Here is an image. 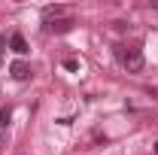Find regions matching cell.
I'll return each mask as SVG.
<instances>
[{"label": "cell", "mask_w": 158, "mask_h": 155, "mask_svg": "<svg viewBox=\"0 0 158 155\" xmlns=\"http://www.w3.org/2000/svg\"><path fill=\"white\" fill-rule=\"evenodd\" d=\"M0 64H3V55H0Z\"/></svg>", "instance_id": "cell-9"}, {"label": "cell", "mask_w": 158, "mask_h": 155, "mask_svg": "<svg viewBox=\"0 0 158 155\" xmlns=\"http://www.w3.org/2000/svg\"><path fill=\"white\" fill-rule=\"evenodd\" d=\"M9 70H12V76L19 79V82H24V79H31V64H24V61H15V64H12Z\"/></svg>", "instance_id": "cell-2"}, {"label": "cell", "mask_w": 158, "mask_h": 155, "mask_svg": "<svg viewBox=\"0 0 158 155\" xmlns=\"http://www.w3.org/2000/svg\"><path fill=\"white\" fill-rule=\"evenodd\" d=\"M9 46H12V52H15V55H27V43H24L21 34H12V37H9Z\"/></svg>", "instance_id": "cell-5"}, {"label": "cell", "mask_w": 158, "mask_h": 155, "mask_svg": "<svg viewBox=\"0 0 158 155\" xmlns=\"http://www.w3.org/2000/svg\"><path fill=\"white\" fill-rule=\"evenodd\" d=\"M64 67H67V70H76L79 61H76V58H67V61H64Z\"/></svg>", "instance_id": "cell-7"}, {"label": "cell", "mask_w": 158, "mask_h": 155, "mask_svg": "<svg viewBox=\"0 0 158 155\" xmlns=\"http://www.w3.org/2000/svg\"><path fill=\"white\" fill-rule=\"evenodd\" d=\"M116 58H118V64H122L128 73H140V70H143V52H140L137 46H118Z\"/></svg>", "instance_id": "cell-1"}, {"label": "cell", "mask_w": 158, "mask_h": 155, "mask_svg": "<svg viewBox=\"0 0 158 155\" xmlns=\"http://www.w3.org/2000/svg\"><path fill=\"white\" fill-rule=\"evenodd\" d=\"M43 15L49 21H58V19H67V6H46L43 9Z\"/></svg>", "instance_id": "cell-4"}, {"label": "cell", "mask_w": 158, "mask_h": 155, "mask_svg": "<svg viewBox=\"0 0 158 155\" xmlns=\"http://www.w3.org/2000/svg\"><path fill=\"white\" fill-rule=\"evenodd\" d=\"M9 119H12V113H9L6 107H0V128H6V125H9Z\"/></svg>", "instance_id": "cell-6"}, {"label": "cell", "mask_w": 158, "mask_h": 155, "mask_svg": "<svg viewBox=\"0 0 158 155\" xmlns=\"http://www.w3.org/2000/svg\"><path fill=\"white\" fill-rule=\"evenodd\" d=\"M70 27H73V19H70V15H67V19H58V21H49V31H52V34H67Z\"/></svg>", "instance_id": "cell-3"}, {"label": "cell", "mask_w": 158, "mask_h": 155, "mask_svg": "<svg viewBox=\"0 0 158 155\" xmlns=\"http://www.w3.org/2000/svg\"><path fill=\"white\" fill-rule=\"evenodd\" d=\"M155 155H158V143H155Z\"/></svg>", "instance_id": "cell-8"}]
</instances>
